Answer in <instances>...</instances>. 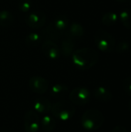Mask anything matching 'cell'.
<instances>
[{
	"label": "cell",
	"mask_w": 131,
	"mask_h": 132,
	"mask_svg": "<svg viewBox=\"0 0 131 132\" xmlns=\"http://www.w3.org/2000/svg\"><path fill=\"white\" fill-rule=\"evenodd\" d=\"M123 87L126 94L131 97V77H128L124 79L123 82Z\"/></svg>",
	"instance_id": "24"
},
{
	"label": "cell",
	"mask_w": 131,
	"mask_h": 132,
	"mask_svg": "<svg viewBox=\"0 0 131 132\" xmlns=\"http://www.w3.org/2000/svg\"><path fill=\"white\" fill-rule=\"evenodd\" d=\"M94 97L101 102H110L113 99V94L104 87H97L93 90Z\"/></svg>",
	"instance_id": "12"
},
{
	"label": "cell",
	"mask_w": 131,
	"mask_h": 132,
	"mask_svg": "<svg viewBox=\"0 0 131 132\" xmlns=\"http://www.w3.org/2000/svg\"><path fill=\"white\" fill-rule=\"evenodd\" d=\"M118 20V16L115 12H109L105 13L102 17V22L107 26H112L117 23Z\"/></svg>",
	"instance_id": "19"
},
{
	"label": "cell",
	"mask_w": 131,
	"mask_h": 132,
	"mask_svg": "<svg viewBox=\"0 0 131 132\" xmlns=\"http://www.w3.org/2000/svg\"><path fill=\"white\" fill-rule=\"evenodd\" d=\"M68 34L72 38H80L84 34V28L78 22H73L68 27Z\"/></svg>",
	"instance_id": "16"
},
{
	"label": "cell",
	"mask_w": 131,
	"mask_h": 132,
	"mask_svg": "<svg viewBox=\"0 0 131 132\" xmlns=\"http://www.w3.org/2000/svg\"><path fill=\"white\" fill-rule=\"evenodd\" d=\"M24 128L26 132H37L40 127V119L34 110H29L23 118Z\"/></svg>",
	"instance_id": "6"
},
{
	"label": "cell",
	"mask_w": 131,
	"mask_h": 132,
	"mask_svg": "<svg viewBox=\"0 0 131 132\" xmlns=\"http://www.w3.org/2000/svg\"><path fill=\"white\" fill-rule=\"evenodd\" d=\"M130 4H131V0H130Z\"/></svg>",
	"instance_id": "28"
},
{
	"label": "cell",
	"mask_w": 131,
	"mask_h": 132,
	"mask_svg": "<svg viewBox=\"0 0 131 132\" xmlns=\"http://www.w3.org/2000/svg\"><path fill=\"white\" fill-rule=\"evenodd\" d=\"M25 43L31 46H36L42 41V36L37 32H30L25 36Z\"/></svg>",
	"instance_id": "21"
},
{
	"label": "cell",
	"mask_w": 131,
	"mask_h": 132,
	"mask_svg": "<svg viewBox=\"0 0 131 132\" xmlns=\"http://www.w3.org/2000/svg\"><path fill=\"white\" fill-rule=\"evenodd\" d=\"M74 42L73 38L70 36H66L63 39L61 42L60 46V53H62L65 57H68L72 56L73 53L74 52Z\"/></svg>",
	"instance_id": "11"
},
{
	"label": "cell",
	"mask_w": 131,
	"mask_h": 132,
	"mask_svg": "<svg viewBox=\"0 0 131 132\" xmlns=\"http://www.w3.org/2000/svg\"><path fill=\"white\" fill-rule=\"evenodd\" d=\"M40 125L45 132H51L55 129L56 121L51 115L46 114L42 120H40Z\"/></svg>",
	"instance_id": "14"
},
{
	"label": "cell",
	"mask_w": 131,
	"mask_h": 132,
	"mask_svg": "<svg viewBox=\"0 0 131 132\" xmlns=\"http://www.w3.org/2000/svg\"><path fill=\"white\" fill-rule=\"evenodd\" d=\"M61 33L62 32H59V30H57L52 22L48 26H46V29H44L43 36L45 37L46 40L55 41V40H57L60 37Z\"/></svg>",
	"instance_id": "13"
},
{
	"label": "cell",
	"mask_w": 131,
	"mask_h": 132,
	"mask_svg": "<svg viewBox=\"0 0 131 132\" xmlns=\"http://www.w3.org/2000/svg\"><path fill=\"white\" fill-rule=\"evenodd\" d=\"M90 92L87 88L85 87H76L73 89L69 95V101L74 105L83 106L86 104L90 100Z\"/></svg>",
	"instance_id": "5"
},
{
	"label": "cell",
	"mask_w": 131,
	"mask_h": 132,
	"mask_svg": "<svg viewBox=\"0 0 131 132\" xmlns=\"http://www.w3.org/2000/svg\"><path fill=\"white\" fill-rule=\"evenodd\" d=\"M69 92V87L63 84H56L50 88V94L53 97H62Z\"/></svg>",
	"instance_id": "15"
},
{
	"label": "cell",
	"mask_w": 131,
	"mask_h": 132,
	"mask_svg": "<svg viewBox=\"0 0 131 132\" xmlns=\"http://www.w3.org/2000/svg\"><path fill=\"white\" fill-rule=\"evenodd\" d=\"M117 2H127V0H117Z\"/></svg>",
	"instance_id": "27"
},
{
	"label": "cell",
	"mask_w": 131,
	"mask_h": 132,
	"mask_svg": "<svg viewBox=\"0 0 131 132\" xmlns=\"http://www.w3.org/2000/svg\"><path fill=\"white\" fill-rule=\"evenodd\" d=\"M128 109H129V111L131 112V101L129 102V104H128Z\"/></svg>",
	"instance_id": "26"
},
{
	"label": "cell",
	"mask_w": 131,
	"mask_h": 132,
	"mask_svg": "<svg viewBox=\"0 0 131 132\" xmlns=\"http://www.w3.org/2000/svg\"><path fill=\"white\" fill-rule=\"evenodd\" d=\"M93 39L97 48L103 52L111 53L116 48V40L108 32L99 30L95 32Z\"/></svg>",
	"instance_id": "4"
},
{
	"label": "cell",
	"mask_w": 131,
	"mask_h": 132,
	"mask_svg": "<svg viewBox=\"0 0 131 132\" xmlns=\"http://www.w3.org/2000/svg\"><path fill=\"white\" fill-rule=\"evenodd\" d=\"M29 87L35 94H43L49 89V82L44 77L33 76L29 80Z\"/></svg>",
	"instance_id": "7"
},
{
	"label": "cell",
	"mask_w": 131,
	"mask_h": 132,
	"mask_svg": "<svg viewBox=\"0 0 131 132\" xmlns=\"http://www.w3.org/2000/svg\"><path fill=\"white\" fill-rule=\"evenodd\" d=\"M52 114L57 119L63 121L70 120L76 113L73 104L68 101H59L52 104L50 110Z\"/></svg>",
	"instance_id": "3"
},
{
	"label": "cell",
	"mask_w": 131,
	"mask_h": 132,
	"mask_svg": "<svg viewBox=\"0 0 131 132\" xmlns=\"http://www.w3.org/2000/svg\"><path fill=\"white\" fill-rule=\"evenodd\" d=\"M111 132H129L128 130L122 125H117L113 128V129L111 131Z\"/></svg>",
	"instance_id": "25"
},
{
	"label": "cell",
	"mask_w": 131,
	"mask_h": 132,
	"mask_svg": "<svg viewBox=\"0 0 131 132\" xmlns=\"http://www.w3.org/2000/svg\"><path fill=\"white\" fill-rule=\"evenodd\" d=\"M120 19L123 25L127 28L131 29V9H124L120 15Z\"/></svg>",
	"instance_id": "20"
},
{
	"label": "cell",
	"mask_w": 131,
	"mask_h": 132,
	"mask_svg": "<svg viewBox=\"0 0 131 132\" xmlns=\"http://www.w3.org/2000/svg\"><path fill=\"white\" fill-rule=\"evenodd\" d=\"M32 7V1L31 0H19L18 2V8L19 11L22 12H28L31 9Z\"/></svg>",
	"instance_id": "22"
},
{
	"label": "cell",
	"mask_w": 131,
	"mask_h": 132,
	"mask_svg": "<svg viewBox=\"0 0 131 132\" xmlns=\"http://www.w3.org/2000/svg\"><path fill=\"white\" fill-rule=\"evenodd\" d=\"M130 49V44L127 41L123 40L118 43L117 45H116L115 50L118 53H125Z\"/></svg>",
	"instance_id": "23"
},
{
	"label": "cell",
	"mask_w": 131,
	"mask_h": 132,
	"mask_svg": "<svg viewBox=\"0 0 131 132\" xmlns=\"http://www.w3.org/2000/svg\"><path fill=\"white\" fill-rule=\"evenodd\" d=\"M99 60V53L92 48H81L72 54L74 66L81 70H86L94 67Z\"/></svg>",
	"instance_id": "1"
},
{
	"label": "cell",
	"mask_w": 131,
	"mask_h": 132,
	"mask_svg": "<svg viewBox=\"0 0 131 132\" xmlns=\"http://www.w3.org/2000/svg\"><path fill=\"white\" fill-rule=\"evenodd\" d=\"M43 54L50 60H56L60 56V50L58 45L52 40H45L41 46Z\"/></svg>",
	"instance_id": "9"
},
{
	"label": "cell",
	"mask_w": 131,
	"mask_h": 132,
	"mask_svg": "<svg viewBox=\"0 0 131 132\" xmlns=\"http://www.w3.org/2000/svg\"><path fill=\"white\" fill-rule=\"evenodd\" d=\"M105 121L104 115L97 109H89L81 117L80 123L87 131H96L100 128Z\"/></svg>",
	"instance_id": "2"
},
{
	"label": "cell",
	"mask_w": 131,
	"mask_h": 132,
	"mask_svg": "<svg viewBox=\"0 0 131 132\" xmlns=\"http://www.w3.org/2000/svg\"><path fill=\"white\" fill-rule=\"evenodd\" d=\"M53 24L54 25V26L56 27L57 30H59V32H63L68 29L69 26V22L68 18L66 15H61L57 16L54 19V21L53 22Z\"/></svg>",
	"instance_id": "17"
},
{
	"label": "cell",
	"mask_w": 131,
	"mask_h": 132,
	"mask_svg": "<svg viewBox=\"0 0 131 132\" xmlns=\"http://www.w3.org/2000/svg\"><path fill=\"white\" fill-rule=\"evenodd\" d=\"M25 21L29 27L32 29H39L45 26L46 16L42 12H32L25 17Z\"/></svg>",
	"instance_id": "8"
},
{
	"label": "cell",
	"mask_w": 131,
	"mask_h": 132,
	"mask_svg": "<svg viewBox=\"0 0 131 132\" xmlns=\"http://www.w3.org/2000/svg\"><path fill=\"white\" fill-rule=\"evenodd\" d=\"M14 22L13 15L8 10L0 11V26L2 27H9Z\"/></svg>",
	"instance_id": "18"
},
{
	"label": "cell",
	"mask_w": 131,
	"mask_h": 132,
	"mask_svg": "<svg viewBox=\"0 0 131 132\" xmlns=\"http://www.w3.org/2000/svg\"><path fill=\"white\" fill-rule=\"evenodd\" d=\"M33 110L38 113V114H46L49 113L51 110L52 108V104L50 101L43 97H37L34 101H33Z\"/></svg>",
	"instance_id": "10"
}]
</instances>
